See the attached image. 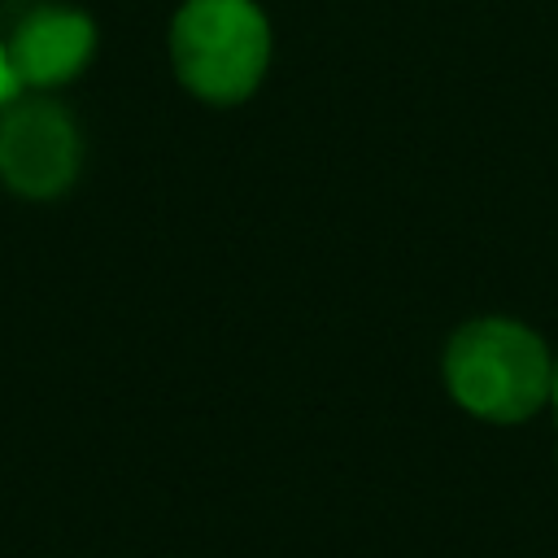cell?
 Segmentation results:
<instances>
[{"label":"cell","mask_w":558,"mask_h":558,"mask_svg":"<svg viewBox=\"0 0 558 558\" xmlns=\"http://www.w3.org/2000/svg\"><path fill=\"white\" fill-rule=\"evenodd\" d=\"M449 397L488 423H519L549 401L554 357L545 340L514 318H475L445 349Z\"/></svg>","instance_id":"cell-1"},{"label":"cell","mask_w":558,"mask_h":558,"mask_svg":"<svg viewBox=\"0 0 558 558\" xmlns=\"http://www.w3.org/2000/svg\"><path fill=\"white\" fill-rule=\"evenodd\" d=\"M170 61L192 96L235 105L266 74L270 26L253 0H187L170 22Z\"/></svg>","instance_id":"cell-2"},{"label":"cell","mask_w":558,"mask_h":558,"mask_svg":"<svg viewBox=\"0 0 558 558\" xmlns=\"http://www.w3.org/2000/svg\"><path fill=\"white\" fill-rule=\"evenodd\" d=\"M83 140L65 105L13 96L0 109V179L26 201H52L78 179Z\"/></svg>","instance_id":"cell-3"},{"label":"cell","mask_w":558,"mask_h":558,"mask_svg":"<svg viewBox=\"0 0 558 558\" xmlns=\"http://www.w3.org/2000/svg\"><path fill=\"white\" fill-rule=\"evenodd\" d=\"M9 65L22 87L48 92L70 83L96 52V26L83 9L70 4H39L31 9L17 31L9 35Z\"/></svg>","instance_id":"cell-4"},{"label":"cell","mask_w":558,"mask_h":558,"mask_svg":"<svg viewBox=\"0 0 558 558\" xmlns=\"http://www.w3.org/2000/svg\"><path fill=\"white\" fill-rule=\"evenodd\" d=\"M17 87H22V83H17L13 65H9V48L0 44V109H4V105H9L13 96H17Z\"/></svg>","instance_id":"cell-5"},{"label":"cell","mask_w":558,"mask_h":558,"mask_svg":"<svg viewBox=\"0 0 558 558\" xmlns=\"http://www.w3.org/2000/svg\"><path fill=\"white\" fill-rule=\"evenodd\" d=\"M549 401H554V414H558V362H554V388H549Z\"/></svg>","instance_id":"cell-6"}]
</instances>
